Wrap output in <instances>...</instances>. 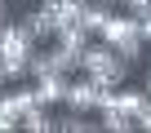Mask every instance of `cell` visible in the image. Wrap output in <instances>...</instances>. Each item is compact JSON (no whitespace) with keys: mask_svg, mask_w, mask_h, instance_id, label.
Masks as SVG:
<instances>
[{"mask_svg":"<svg viewBox=\"0 0 151 133\" xmlns=\"http://www.w3.org/2000/svg\"><path fill=\"white\" fill-rule=\"evenodd\" d=\"M14 129H18V111L0 102V133H14Z\"/></svg>","mask_w":151,"mask_h":133,"instance_id":"8","label":"cell"},{"mask_svg":"<svg viewBox=\"0 0 151 133\" xmlns=\"http://www.w3.org/2000/svg\"><path fill=\"white\" fill-rule=\"evenodd\" d=\"M111 14H116V5H102V0H85L80 22H85V31H89V36H102V27L111 22Z\"/></svg>","mask_w":151,"mask_h":133,"instance_id":"5","label":"cell"},{"mask_svg":"<svg viewBox=\"0 0 151 133\" xmlns=\"http://www.w3.org/2000/svg\"><path fill=\"white\" fill-rule=\"evenodd\" d=\"M98 120H102L107 133H133V129H138V115H129V111H120V107H102Z\"/></svg>","mask_w":151,"mask_h":133,"instance_id":"7","label":"cell"},{"mask_svg":"<svg viewBox=\"0 0 151 133\" xmlns=\"http://www.w3.org/2000/svg\"><path fill=\"white\" fill-rule=\"evenodd\" d=\"M5 5H9V0H0V14H5Z\"/></svg>","mask_w":151,"mask_h":133,"instance_id":"10","label":"cell"},{"mask_svg":"<svg viewBox=\"0 0 151 133\" xmlns=\"http://www.w3.org/2000/svg\"><path fill=\"white\" fill-rule=\"evenodd\" d=\"M129 66H133V62H124V58H120V49H116V44H107L102 36H93V40L85 44V53H80V71H89V76H93V80H102V84H124Z\"/></svg>","mask_w":151,"mask_h":133,"instance_id":"1","label":"cell"},{"mask_svg":"<svg viewBox=\"0 0 151 133\" xmlns=\"http://www.w3.org/2000/svg\"><path fill=\"white\" fill-rule=\"evenodd\" d=\"M36 36H31V27L27 22H5V31H0V58H22V62H31V53H36Z\"/></svg>","mask_w":151,"mask_h":133,"instance_id":"2","label":"cell"},{"mask_svg":"<svg viewBox=\"0 0 151 133\" xmlns=\"http://www.w3.org/2000/svg\"><path fill=\"white\" fill-rule=\"evenodd\" d=\"M102 129V120H93V111H62L58 115V133H98Z\"/></svg>","mask_w":151,"mask_h":133,"instance_id":"4","label":"cell"},{"mask_svg":"<svg viewBox=\"0 0 151 133\" xmlns=\"http://www.w3.org/2000/svg\"><path fill=\"white\" fill-rule=\"evenodd\" d=\"M138 129H147V133H151V98H147V107L138 111Z\"/></svg>","mask_w":151,"mask_h":133,"instance_id":"9","label":"cell"},{"mask_svg":"<svg viewBox=\"0 0 151 133\" xmlns=\"http://www.w3.org/2000/svg\"><path fill=\"white\" fill-rule=\"evenodd\" d=\"M67 80H71V76H62V71H45V76H36V80H31L36 102H40V107H49V111H53V107H62V102H67Z\"/></svg>","mask_w":151,"mask_h":133,"instance_id":"3","label":"cell"},{"mask_svg":"<svg viewBox=\"0 0 151 133\" xmlns=\"http://www.w3.org/2000/svg\"><path fill=\"white\" fill-rule=\"evenodd\" d=\"M18 129H27V133H58V115L36 102L31 111H22V124H18Z\"/></svg>","mask_w":151,"mask_h":133,"instance_id":"6","label":"cell"},{"mask_svg":"<svg viewBox=\"0 0 151 133\" xmlns=\"http://www.w3.org/2000/svg\"><path fill=\"white\" fill-rule=\"evenodd\" d=\"M147 76H151V66H147Z\"/></svg>","mask_w":151,"mask_h":133,"instance_id":"11","label":"cell"}]
</instances>
